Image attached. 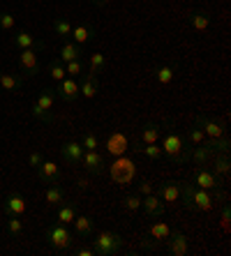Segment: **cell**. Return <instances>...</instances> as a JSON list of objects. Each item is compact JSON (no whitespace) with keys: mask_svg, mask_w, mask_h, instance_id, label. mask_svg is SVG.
Instances as JSON below:
<instances>
[{"mask_svg":"<svg viewBox=\"0 0 231 256\" xmlns=\"http://www.w3.org/2000/svg\"><path fill=\"white\" fill-rule=\"evenodd\" d=\"M222 198H224L222 194H210L190 180H180V201L190 212H210L217 208V201H222Z\"/></svg>","mask_w":231,"mask_h":256,"instance_id":"1","label":"cell"},{"mask_svg":"<svg viewBox=\"0 0 231 256\" xmlns=\"http://www.w3.org/2000/svg\"><path fill=\"white\" fill-rule=\"evenodd\" d=\"M162 134H164V136H162V152H164L166 160L171 162L173 166L187 164V162H190V146H187L183 134H180L171 122L162 125Z\"/></svg>","mask_w":231,"mask_h":256,"instance_id":"2","label":"cell"},{"mask_svg":"<svg viewBox=\"0 0 231 256\" xmlns=\"http://www.w3.org/2000/svg\"><path fill=\"white\" fill-rule=\"evenodd\" d=\"M44 240H47V244L56 252H72V247L77 242V240H74V233L70 231V226L60 224V222H54L51 226H47Z\"/></svg>","mask_w":231,"mask_h":256,"instance_id":"3","label":"cell"},{"mask_svg":"<svg viewBox=\"0 0 231 256\" xmlns=\"http://www.w3.org/2000/svg\"><path fill=\"white\" fill-rule=\"evenodd\" d=\"M125 247V240L116 231H102L93 238V252L95 256H116Z\"/></svg>","mask_w":231,"mask_h":256,"instance_id":"4","label":"cell"},{"mask_svg":"<svg viewBox=\"0 0 231 256\" xmlns=\"http://www.w3.org/2000/svg\"><path fill=\"white\" fill-rule=\"evenodd\" d=\"M54 102H56V92H54V88H44L37 95V100H35V104H33V118H37V120H42V122H54L56 120V116H54Z\"/></svg>","mask_w":231,"mask_h":256,"instance_id":"5","label":"cell"},{"mask_svg":"<svg viewBox=\"0 0 231 256\" xmlns=\"http://www.w3.org/2000/svg\"><path fill=\"white\" fill-rule=\"evenodd\" d=\"M169 233H171V228H169L166 222H153L141 238L143 250H157V247H162L166 242V238H169Z\"/></svg>","mask_w":231,"mask_h":256,"instance_id":"6","label":"cell"},{"mask_svg":"<svg viewBox=\"0 0 231 256\" xmlns=\"http://www.w3.org/2000/svg\"><path fill=\"white\" fill-rule=\"evenodd\" d=\"M192 182H194L196 187H201V190L210 192V194H222V182H219V178L210 171V168H203V166L194 168Z\"/></svg>","mask_w":231,"mask_h":256,"instance_id":"7","label":"cell"},{"mask_svg":"<svg viewBox=\"0 0 231 256\" xmlns=\"http://www.w3.org/2000/svg\"><path fill=\"white\" fill-rule=\"evenodd\" d=\"M79 166H83L88 173H93V176H102V173L107 171V160L97 150H83V157Z\"/></svg>","mask_w":231,"mask_h":256,"instance_id":"8","label":"cell"},{"mask_svg":"<svg viewBox=\"0 0 231 256\" xmlns=\"http://www.w3.org/2000/svg\"><path fill=\"white\" fill-rule=\"evenodd\" d=\"M141 210L146 212V217H150V220H162L164 212H166V206L162 203L160 194L153 192V194H148V196L141 198Z\"/></svg>","mask_w":231,"mask_h":256,"instance_id":"9","label":"cell"},{"mask_svg":"<svg viewBox=\"0 0 231 256\" xmlns=\"http://www.w3.org/2000/svg\"><path fill=\"white\" fill-rule=\"evenodd\" d=\"M54 92H56V97H60L63 102H77L79 97H81V92H79V81L72 76H65L63 81H58Z\"/></svg>","mask_w":231,"mask_h":256,"instance_id":"10","label":"cell"},{"mask_svg":"<svg viewBox=\"0 0 231 256\" xmlns=\"http://www.w3.org/2000/svg\"><path fill=\"white\" fill-rule=\"evenodd\" d=\"M19 67L26 76H35L40 74V60H37V51L35 48H21L19 51Z\"/></svg>","mask_w":231,"mask_h":256,"instance_id":"11","label":"cell"},{"mask_svg":"<svg viewBox=\"0 0 231 256\" xmlns=\"http://www.w3.org/2000/svg\"><path fill=\"white\" fill-rule=\"evenodd\" d=\"M196 127H201L203 134H206V138H219V136H224L226 134L224 125L217 122L215 118H210V116H206V114L196 116Z\"/></svg>","mask_w":231,"mask_h":256,"instance_id":"12","label":"cell"},{"mask_svg":"<svg viewBox=\"0 0 231 256\" xmlns=\"http://www.w3.org/2000/svg\"><path fill=\"white\" fill-rule=\"evenodd\" d=\"M3 210H5V214H17V217H21V214L28 210V203H26L21 192H10L5 196V201H3Z\"/></svg>","mask_w":231,"mask_h":256,"instance_id":"13","label":"cell"},{"mask_svg":"<svg viewBox=\"0 0 231 256\" xmlns=\"http://www.w3.org/2000/svg\"><path fill=\"white\" fill-rule=\"evenodd\" d=\"M164 244L171 256H185L187 254V247H190V244H187V236H185L183 231H171Z\"/></svg>","mask_w":231,"mask_h":256,"instance_id":"14","label":"cell"},{"mask_svg":"<svg viewBox=\"0 0 231 256\" xmlns=\"http://www.w3.org/2000/svg\"><path fill=\"white\" fill-rule=\"evenodd\" d=\"M157 194L164 203H176L180 201V180H164L157 187Z\"/></svg>","mask_w":231,"mask_h":256,"instance_id":"15","label":"cell"},{"mask_svg":"<svg viewBox=\"0 0 231 256\" xmlns=\"http://www.w3.org/2000/svg\"><path fill=\"white\" fill-rule=\"evenodd\" d=\"M60 155L63 160L70 164V166H79L81 164V157H83V148L79 141H67L63 143V148H60Z\"/></svg>","mask_w":231,"mask_h":256,"instance_id":"16","label":"cell"},{"mask_svg":"<svg viewBox=\"0 0 231 256\" xmlns=\"http://www.w3.org/2000/svg\"><path fill=\"white\" fill-rule=\"evenodd\" d=\"M79 92L86 100H95L100 92V84H97V74H81V84H79Z\"/></svg>","mask_w":231,"mask_h":256,"instance_id":"17","label":"cell"},{"mask_svg":"<svg viewBox=\"0 0 231 256\" xmlns=\"http://www.w3.org/2000/svg\"><path fill=\"white\" fill-rule=\"evenodd\" d=\"M72 224H74L77 238H81V240H88L90 236H93V231H95V222H93V217H86V214H77Z\"/></svg>","mask_w":231,"mask_h":256,"instance_id":"18","label":"cell"},{"mask_svg":"<svg viewBox=\"0 0 231 256\" xmlns=\"http://www.w3.org/2000/svg\"><path fill=\"white\" fill-rule=\"evenodd\" d=\"M86 56V51H83V46L81 44H77V42H63V46H60V56H58V60L65 65V62H70V60H79V58H83Z\"/></svg>","mask_w":231,"mask_h":256,"instance_id":"19","label":"cell"},{"mask_svg":"<svg viewBox=\"0 0 231 256\" xmlns=\"http://www.w3.org/2000/svg\"><path fill=\"white\" fill-rule=\"evenodd\" d=\"M40 173V180L42 182H47V185H54V182H60V166L54 164V162H42V166L37 168Z\"/></svg>","mask_w":231,"mask_h":256,"instance_id":"20","label":"cell"},{"mask_svg":"<svg viewBox=\"0 0 231 256\" xmlns=\"http://www.w3.org/2000/svg\"><path fill=\"white\" fill-rule=\"evenodd\" d=\"M160 138H162V125H157V122H146L141 134H139V138H136V143L146 146V143H157Z\"/></svg>","mask_w":231,"mask_h":256,"instance_id":"21","label":"cell"},{"mask_svg":"<svg viewBox=\"0 0 231 256\" xmlns=\"http://www.w3.org/2000/svg\"><path fill=\"white\" fill-rule=\"evenodd\" d=\"M12 44H14V48H35V51H40V48H44V44L42 42H37L35 37L30 35V32H26V30H21V32H17V35L12 37Z\"/></svg>","mask_w":231,"mask_h":256,"instance_id":"22","label":"cell"},{"mask_svg":"<svg viewBox=\"0 0 231 256\" xmlns=\"http://www.w3.org/2000/svg\"><path fill=\"white\" fill-rule=\"evenodd\" d=\"M213 150L208 148L206 143H199V146H190V162H194V164H199V166H203V164H208V162L213 160Z\"/></svg>","mask_w":231,"mask_h":256,"instance_id":"23","label":"cell"},{"mask_svg":"<svg viewBox=\"0 0 231 256\" xmlns=\"http://www.w3.org/2000/svg\"><path fill=\"white\" fill-rule=\"evenodd\" d=\"M77 214H79V212H77V203H74V201H63V203L58 206V214H56V222L65 224V226H70Z\"/></svg>","mask_w":231,"mask_h":256,"instance_id":"24","label":"cell"},{"mask_svg":"<svg viewBox=\"0 0 231 256\" xmlns=\"http://www.w3.org/2000/svg\"><path fill=\"white\" fill-rule=\"evenodd\" d=\"M72 40L77 44H88V42H93L95 40V28L93 26H88V24H79V26H74L72 28Z\"/></svg>","mask_w":231,"mask_h":256,"instance_id":"25","label":"cell"},{"mask_svg":"<svg viewBox=\"0 0 231 256\" xmlns=\"http://www.w3.org/2000/svg\"><path fill=\"white\" fill-rule=\"evenodd\" d=\"M187 21H190V26L194 30L203 32V30H208V26H210V14L203 12V10H194V12L187 14Z\"/></svg>","mask_w":231,"mask_h":256,"instance_id":"26","label":"cell"},{"mask_svg":"<svg viewBox=\"0 0 231 256\" xmlns=\"http://www.w3.org/2000/svg\"><path fill=\"white\" fill-rule=\"evenodd\" d=\"M213 166H210V171L215 173V176H217V178H226V176H229L231 173V164H229V155H217V152H215L213 155Z\"/></svg>","mask_w":231,"mask_h":256,"instance_id":"27","label":"cell"},{"mask_svg":"<svg viewBox=\"0 0 231 256\" xmlns=\"http://www.w3.org/2000/svg\"><path fill=\"white\" fill-rule=\"evenodd\" d=\"M44 198H47L49 206H60L63 201H67L65 187H60L58 182H54V185H49V187H47V194H44Z\"/></svg>","mask_w":231,"mask_h":256,"instance_id":"28","label":"cell"},{"mask_svg":"<svg viewBox=\"0 0 231 256\" xmlns=\"http://www.w3.org/2000/svg\"><path fill=\"white\" fill-rule=\"evenodd\" d=\"M0 88L5 92H17L21 88V76L19 74H7V72L0 70Z\"/></svg>","mask_w":231,"mask_h":256,"instance_id":"29","label":"cell"},{"mask_svg":"<svg viewBox=\"0 0 231 256\" xmlns=\"http://www.w3.org/2000/svg\"><path fill=\"white\" fill-rule=\"evenodd\" d=\"M134 146H136V150H139V152H141L143 157H148L150 162L162 160V155H164V152H162V148L157 146V143H146V146H141V143H136V141H134Z\"/></svg>","mask_w":231,"mask_h":256,"instance_id":"30","label":"cell"},{"mask_svg":"<svg viewBox=\"0 0 231 256\" xmlns=\"http://www.w3.org/2000/svg\"><path fill=\"white\" fill-rule=\"evenodd\" d=\"M176 76V65H160L155 70V78H157V84L162 86H169Z\"/></svg>","mask_w":231,"mask_h":256,"instance_id":"31","label":"cell"},{"mask_svg":"<svg viewBox=\"0 0 231 256\" xmlns=\"http://www.w3.org/2000/svg\"><path fill=\"white\" fill-rule=\"evenodd\" d=\"M51 26H54L56 37H60L63 42H65L67 37H72V28H74V26H72L67 18H54V24H51Z\"/></svg>","mask_w":231,"mask_h":256,"instance_id":"32","label":"cell"},{"mask_svg":"<svg viewBox=\"0 0 231 256\" xmlns=\"http://www.w3.org/2000/svg\"><path fill=\"white\" fill-rule=\"evenodd\" d=\"M81 148L83 150H97L100 148V138H97V134L93 130H83V134H81Z\"/></svg>","mask_w":231,"mask_h":256,"instance_id":"33","label":"cell"},{"mask_svg":"<svg viewBox=\"0 0 231 256\" xmlns=\"http://www.w3.org/2000/svg\"><path fill=\"white\" fill-rule=\"evenodd\" d=\"M5 226H7V233L14 236V238H19V236L24 233V222H21V217H17V214H7Z\"/></svg>","mask_w":231,"mask_h":256,"instance_id":"34","label":"cell"},{"mask_svg":"<svg viewBox=\"0 0 231 256\" xmlns=\"http://www.w3.org/2000/svg\"><path fill=\"white\" fill-rule=\"evenodd\" d=\"M47 70H49V76H51V81H56V84H58V81H63V78L67 76V74H65V65H63L58 58L51 60Z\"/></svg>","mask_w":231,"mask_h":256,"instance_id":"35","label":"cell"},{"mask_svg":"<svg viewBox=\"0 0 231 256\" xmlns=\"http://www.w3.org/2000/svg\"><path fill=\"white\" fill-rule=\"evenodd\" d=\"M141 194H130V196H125L123 198V210L125 212H139L141 210Z\"/></svg>","mask_w":231,"mask_h":256,"instance_id":"36","label":"cell"},{"mask_svg":"<svg viewBox=\"0 0 231 256\" xmlns=\"http://www.w3.org/2000/svg\"><path fill=\"white\" fill-rule=\"evenodd\" d=\"M90 74H102L107 70V58L102 54H90Z\"/></svg>","mask_w":231,"mask_h":256,"instance_id":"37","label":"cell"},{"mask_svg":"<svg viewBox=\"0 0 231 256\" xmlns=\"http://www.w3.org/2000/svg\"><path fill=\"white\" fill-rule=\"evenodd\" d=\"M185 141H187V146H199V143L206 141V134H203L201 127H192V130H187V136H185Z\"/></svg>","mask_w":231,"mask_h":256,"instance_id":"38","label":"cell"},{"mask_svg":"<svg viewBox=\"0 0 231 256\" xmlns=\"http://www.w3.org/2000/svg\"><path fill=\"white\" fill-rule=\"evenodd\" d=\"M65 74L72 78H77L83 74V58L79 60H70V62H65Z\"/></svg>","mask_w":231,"mask_h":256,"instance_id":"39","label":"cell"},{"mask_svg":"<svg viewBox=\"0 0 231 256\" xmlns=\"http://www.w3.org/2000/svg\"><path fill=\"white\" fill-rule=\"evenodd\" d=\"M14 26H17V18H14V14H10V12H3V14H0V30H14Z\"/></svg>","mask_w":231,"mask_h":256,"instance_id":"40","label":"cell"},{"mask_svg":"<svg viewBox=\"0 0 231 256\" xmlns=\"http://www.w3.org/2000/svg\"><path fill=\"white\" fill-rule=\"evenodd\" d=\"M42 162H44V155H42V152H37V150H33V152L28 155V164L35 168V171L42 166Z\"/></svg>","mask_w":231,"mask_h":256,"instance_id":"41","label":"cell"},{"mask_svg":"<svg viewBox=\"0 0 231 256\" xmlns=\"http://www.w3.org/2000/svg\"><path fill=\"white\" fill-rule=\"evenodd\" d=\"M153 192H155V187H153L150 180H143L141 185H136V194H141V196H148V194H153Z\"/></svg>","mask_w":231,"mask_h":256,"instance_id":"42","label":"cell"},{"mask_svg":"<svg viewBox=\"0 0 231 256\" xmlns=\"http://www.w3.org/2000/svg\"><path fill=\"white\" fill-rule=\"evenodd\" d=\"M222 226L229 231V203H222Z\"/></svg>","mask_w":231,"mask_h":256,"instance_id":"43","label":"cell"},{"mask_svg":"<svg viewBox=\"0 0 231 256\" xmlns=\"http://www.w3.org/2000/svg\"><path fill=\"white\" fill-rule=\"evenodd\" d=\"M72 252H74L77 256H95L93 247H86V244H83V247H79V250H72Z\"/></svg>","mask_w":231,"mask_h":256,"instance_id":"44","label":"cell"},{"mask_svg":"<svg viewBox=\"0 0 231 256\" xmlns=\"http://www.w3.org/2000/svg\"><path fill=\"white\" fill-rule=\"evenodd\" d=\"M77 185H79V190H86V187H88V182H86L83 178H77Z\"/></svg>","mask_w":231,"mask_h":256,"instance_id":"45","label":"cell"},{"mask_svg":"<svg viewBox=\"0 0 231 256\" xmlns=\"http://www.w3.org/2000/svg\"><path fill=\"white\" fill-rule=\"evenodd\" d=\"M93 2H95L97 7H104V5H107V2H109V0H93Z\"/></svg>","mask_w":231,"mask_h":256,"instance_id":"46","label":"cell"},{"mask_svg":"<svg viewBox=\"0 0 231 256\" xmlns=\"http://www.w3.org/2000/svg\"><path fill=\"white\" fill-rule=\"evenodd\" d=\"M0 95H3V88H0Z\"/></svg>","mask_w":231,"mask_h":256,"instance_id":"47","label":"cell"}]
</instances>
